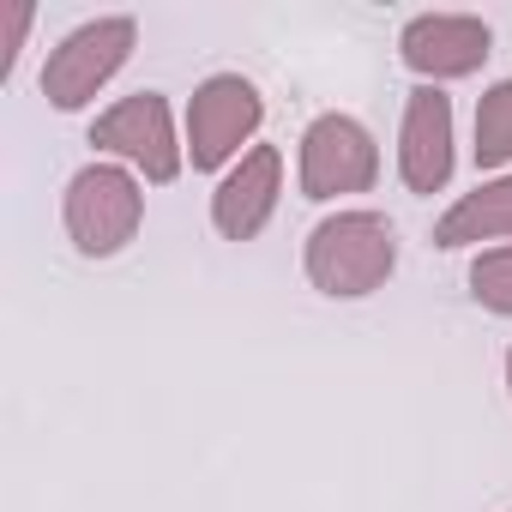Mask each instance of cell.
I'll return each mask as SVG.
<instances>
[{"mask_svg":"<svg viewBox=\"0 0 512 512\" xmlns=\"http://www.w3.org/2000/svg\"><path fill=\"white\" fill-rule=\"evenodd\" d=\"M278 193H284V157L278 145H253L211 193V223L229 235V241H253L272 211H278Z\"/></svg>","mask_w":512,"mask_h":512,"instance_id":"cell-9","label":"cell"},{"mask_svg":"<svg viewBox=\"0 0 512 512\" xmlns=\"http://www.w3.org/2000/svg\"><path fill=\"white\" fill-rule=\"evenodd\" d=\"M133 43H139V25H133V19H91V25L67 31L61 49H55L49 67H43V97H49L55 109H85V103L127 67Z\"/></svg>","mask_w":512,"mask_h":512,"instance_id":"cell-4","label":"cell"},{"mask_svg":"<svg viewBox=\"0 0 512 512\" xmlns=\"http://www.w3.org/2000/svg\"><path fill=\"white\" fill-rule=\"evenodd\" d=\"M500 163H512V79H500L476 103V169H500Z\"/></svg>","mask_w":512,"mask_h":512,"instance_id":"cell-11","label":"cell"},{"mask_svg":"<svg viewBox=\"0 0 512 512\" xmlns=\"http://www.w3.org/2000/svg\"><path fill=\"white\" fill-rule=\"evenodd\" d=\"M398 55L416 79L440 85V79H470L488 55H494V31L470 13H422L398 31Z\"/></svg>","mask_w":512,"mask_h":512,"instance_id":"cell-7","label":"cell"},{"mask_svg":"<svg viewBox=\"0 0 512 512\" xmlns=\"http://www.w3.org/2000/svg\"><path fill=\"white\" fill-rule=\"evenodd\" d=\"M374 175H380V151H374V133L356 115H320L302 133V193L308 199L368 193Z\"/></svg>","mask_w":512,"mask_h":512,"instance_id":"cell-6","label":"cell"},{"mask_svg":"<svg viewBox=\"0 0 512 512\" xmlns=\"http://www.w3.org/2000/svg\"><path fill=\"white\" fill-rule=\"evenodd\" d=\"M452 97L440 85H416L398 127V175L410 193H440L452 181Z\"/></svg>","mask_w":512,"mask_h":512,"instance_id":"cell-8","label":"cell"},{"mask_svg":"<svg viewBox=\"0 0 512 512\" xmlns=\"http://www.w3.org/2000/svg\"><path fill=\"white\" fill-rule=\"evenodd\" d=\"M91 145L97 151H109V157H121V163H133L145 181H175L181 175V163H187V145L175 139V115H169V103H163V91H139V97H121L109 115H97V127H91Z\"/></svg>","mask_w":512,"mask_h":512,"instance_id":"cell-5","label":"cell"},{"mask_svg":"<svg viewBox=\"0 0 512 512\" xmlns=\"http://www.w3.org/2000/svg\"><path fill=\"white\" fill-rule=\"evenodd\" d=\"M470 296H476L488 314H512V241L476 253V266H470Z\"/></svg>","mask_w":512,"mask_h":512,"instance_id":"cell-12","label":"cell"},{"mask_svg":"<svg viewBox=\"0 0 512 512\" xmlns=\"http://www.w3.org/2000/svg\"><path fill=\"white\" fill-rule=\"evenodd\" d=\"M506 386H512V350H506Z\"/></svg>","mask_w":512,"mask_h":512,"instance_id":"cell-13","label":"cell"},{"mask_svg":"<svg viewBox=\"0 0 512 512\" xmlns=\"http://www.w3.org/2000/svg\"><path fill=\"white\" fill-rule=\"evenodd\" d=\"M266 121V97L253 79L241 73H211L193 103H187V157L193 169H223V163H241L247 139L260 133Z\"/></svg>","mask_w":512,"mask_h":512,"instance_id":"cell-3","label":"cell"},{"mask_svg":"<svg viewBox=\"0 0 512 512\" xmlns=\"http://www.w3.org/2000/svg\"><path fill=\"white\" fill-rule=\"evenodd\" d=\"M398 266V235L380 211H338L308 235V278L326 296H374Z\"/></svg>","mask_w":512,"mask_h":512,"instance_id":"cell-1","label":"cell"},{"mask_svg":"<svg viewBox=\"0 0 512 512\" xmlns=\"http://www.w3.org/2000/svg\"><path fill=\"white\" fill-rule=\"evenodd\" d=\"M61 217H67V235H73V247L85 260H109V253H121L139 235L145 193L121 163H91V169H79L67 181Z\"/></svg>","mask_w":512,"mask_h":512,"instance_id":"cell-2","label":"cell"},{"mask_svg":"<svg viewBox=\"0 0 512 512\" xmlns=\"http://www.w3.org/2000/svg\"><path fill=\"white\" fill-rule=\"evenodd\" d=\"M476 241H512V175L482 181L434 223V247H476Z\"/></svg>","mask_w":512,"mask_h":512,"instance_id":"cell-10","label":"cell"}]
</instances>
